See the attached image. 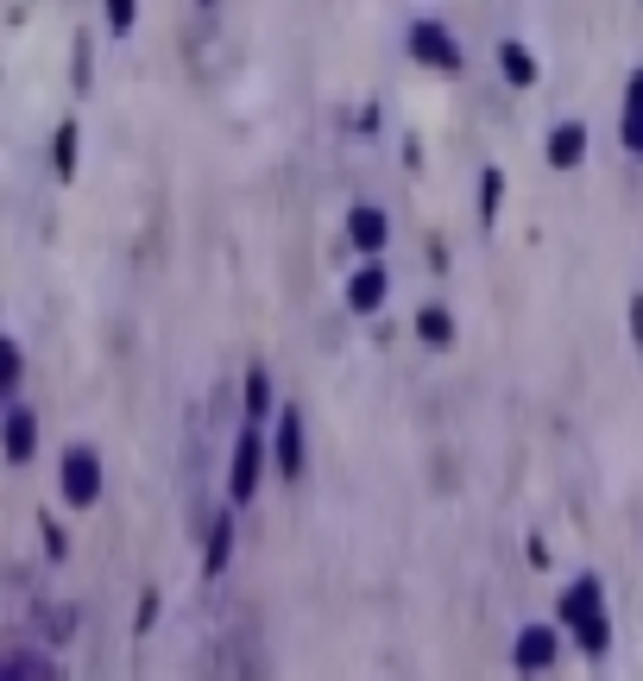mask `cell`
I'll return each instance as SVG.
<instances>
[{"instance_id":"1","label":"cell","mask_w":643,"mask_h":681,"mask_svg":"<svg viewBox=\"0 0 643 681\" xmlns=\"http://www.w3.org/2000/svg\"><path fill=\"white\" fill-rule=\"evenodd\" d=\"M562 625H574V637H581V650L587 656H606L612 625H606V587H599L593 575H581L562 593Z\"/></svg>"},{"instance_id":"2","label":"cell","mask_w":643,"mask_h":681,"mask_svg":"<svg viewBox=\"0 0 643 681\" xmlns=\"http://www.w3.org/2000/svg\"><path fill=\"white\" fill-rule=\"evenodd\" d=\"M64 504H77V511H89V504L102 499V461H95V449H70L64 454Z\"/></svg>"},{"instance_id":"3","label":"cell","mask_w":643,"mask_h":681,"mask_svg":"<svg viewBox=\"0 0 643 681\" xmlns=\"http://www.w3.org/2000/svg\"><path fill=\"white\" fill-rule=\"evenodd\" d=\"M259 467H265V442H259V423H240V442H233V474H228L233 504H246V499L259 492Z\"/></svg>"},{"instance_id":"4","label":"cell","mask_w":643,"mask_h":681,"mask_svg":"<svg viewBox=\"0 0 643 681\" xmlns=\"http://www.w3.org/2000/svg\"><path fill=\"white\" fill-rule=\"evenodd\" d=\"M555 650H562V637H555V625H524V637H517V676H542L549 662H555Z\"/></svg>"},{"instance_id":"5","label":"cell","mask_w":643,"mask_h":681,"mask_svg":"<svg viewBox=\"0 0 643 681\" xmlns=\"http://www.w3.org/2000/svg\"><path fill=\"white\" fill-rule=\"evenodd\" d=\"M411 50L416 57H423V64H436V70H461V45H455V38H448V32H441L436 20H416L411 25Z\"/></svg>"},{"instance_id":"6","label":"cell","mask_w":643,"mask_h":681,"mask_svg":"<svg viewBox=\"0 0 643 681\" xmlns=\"http://www.w3.org/2000/svg\"><path fill=\"white\" fill-rule=\"evenodd\" d=\"M278 474L303 479V410H278Z\"/></svg>"},{"instance_id":"7","label":"cell","mask_w":643,"mask_h":681,"mask_svg":"<svg viewBox=\"0 0 643 681\" xmlns=\"http://www.w3.org/2000/svg\"><path fill=\"white\" fill-rule=\"evenodd\" d=\"M379 303H386V265H379V259H366L360 272L347 277V309H360V316H372Z\"/></svg>"},{"instance_id":"8","label":"cell","mask_w":643,"mask_h":681,"mask_svg":"<svg viewBox=\"0 0 643 681\" xmlns=\"http://www.w3.org/2000/svg\"><path fill=\"white\" fill-rule=\"evenodd\" d=\"M32 442H38L32 410H26V404H7V461H13V467H26V461H32Z\"/></svg>"},{"instance_id":"9","label":"cell","mask_w":643,"mask_h":681,"mask_svg":"<svg viewBox=\"0 0 643 681\" xmlns=\"http://www.w3.org/2000/svg\"><path fill=\"white\" fill-rule=\"evenodd\" d=\"M581 158H587V126L581 121L555 126V133H549V164H555V171H574Z\"/></svg>"},{"instance_id":"10","label":"cell","mask_w":643,"mask_h":681,"mask_svg":"<svg viewBox=\"0 0 643 681\" xmlns=\"http://www.w3.org/2000/svg\"><path fill=\"white\" fill-rule=\"evenodd\" d=\"M0 681H64V676H57V662H51V656L13 650V656H7V669H0Z\"/></svg>"},{"instance_id":"11","label":"cell","mask_w":643,"mask_h":681,"mask_svg":"<svg viewBox=\"0 0 643 681\" xmlns=\"http://www.w3.org/2000/svg\"><path fill=\"white\" fill-rule=\"evenodd\" d=\"M624 151L643 158V70L631 76V89H624Z\"/></svg>"},{"instance_id":"12","label":"cell","mask_w":643,"mask_h":681,"mask_svg":"<svg viewBox=\"0 0 643 681\" xmlns=\"http://www.w3.org/2000/svg\"><path fill=\"white\" fill-rule=\"evenodd\" d=\"M347 234H354L360 252H379L386 247V215H379V208H354V215H347Z\"/></svg>"},{"instance_id":"13","label":"cell","mask_w":643,"mask_h":681,"mask_svg":"<svg viewBox=\"0 0 643 681\" xmlns=\"http://www.w3.org/2000/svg\"><path fill=\"white\" fill-rule=\"evenodd\" d=\"M228 549H233V518L221 511V518H208V555H203V575H221Z\"/></svg>"},{"instance_id":"14","label":"cell","mask_w":643,"mask_h":681,"mask_svg":"<svg viewBox=\"0 0 643 681\" xmlns=\"http://www.w3.org/2000/svg\"><path fill=\"white\" fill-rule=\"evenodd\" d=\"M416 334H423L429 348H448V341H455V316H448V309H436V303H429V309L416 316Z\"/></svg>"},{"instance_id":"15","label":"cell","mask_w":643,"mask_h":681,"mask_svg":"<svg viewBox=\"0 0 643 681\" xmlns=\"http://www.w3.org/2000/svg\"><path fill=\"white\" fill-rule=\"evenodd\" d=\"M498 70L512 76L517 89H530V82H537V64H530V50H524V45H498Z\"/></svg>"},{"instance_id":"16","label":"cell","mask_w":643,"mask_h":681,"mask_svg":"<svg viewBox=\"0 0 643 681\" xmlns=\"http://www.w3.org/2000/svg\"><path fill=\"white\" fill-rule=\"evenodd\" d=\"M265 410H272V378L259 373H246V423H265Z\"/></svg>"},{"instance_id":"17","label":"cell","mask_w":643,"mask_h":681,"mask_svg":"<svg viewBox=\"0 0 643 681\" xmlns=\"http://www.w3.org/2000/svg\"><path fill=\"white\" fill-rule=\"evenodd\" d=\"M57 177H77V121L57 126Z\"/></svg>"},{"instance_id":"18","label":"cell","mask_w":643,"mask_h":681,"mask_svg":"<svg viewBox=\"0 0 643 681\" xmlns=\"http://www.w3.org/2000/svg\"><path fill=\"white\" fill-rule=\"evenodd\" d=\"M498 190H505V171H486V183H480V215H498Z\"/></svg>"},{"instance_id":"19","label":"cell","mask_w":643,"mask_h":681,"mask_svg":"<svg viewBox=\"0 0 643 681\" xmlns=\"http://www.w3.org/2000/svg\"><path fill=\"white\" fill-rule=\"evenodd\" d=\"M70 618H77V612H70V605H57V612H45V631H51V637H70Z\"/></svg>"},{"instance_id":"20","label":"cell","mask_w":643,"mask_h":681,"mask_svg":"<svg viewBox=\"0 0 643 681\" xmlns=\"http://www.w3.org/2000/svg\"><path fill=\"white\" fill-rule=\"evenodd\" d=\"M0 360H7V385H20V360H26V353H20V341H7V348H0Z\"/></svg>"},{"instance_id":"21","label":"cell","mask_w":643,"mask_h":681,"mask_svg":"<svg viewBox=\"0 0 643 681\" xmlns=\"http://www.w3.org/2000/svg\"><path fill=\"white\" fill-rule=\"evenodd\" d=\"M107 25H114V32H133V7H127V0H114V7H107Z\"/></svg>"},{"instance_id":"22","label":"cell","mask_w":643,"mask_h":681,"mask_svg":"<svg viewBox=\"0 0 643 681\" xmlns=\"http://www.w3.org/2000/svg\"><path fill=\"white\" fill-rule=\"evenodd\" d=\"M631 341H638V348H643V291H638V297H631Z\"/></svg>"},{"instance_id":"23","label":"cell","mask_w":643,"mask_h":681,"mask_svg":"<svg viewBox=\"0 0 643 681\" xmlns=\"http://www.w3.org/2000/svg\"><path fill=\"white\" fill-rule=\"evenodd\" d=\"M152 618H158V593H146L139 600V631H152Z\"/></svg>"}]
</instances>
